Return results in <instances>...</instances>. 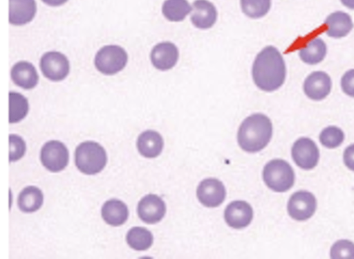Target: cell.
Returning a JSON list of instances; mask_svg holds the SVG:
<instances>
[{
    "instance_id": "ffe728a7",
    "label": "cell",
    "mask_w": 354,
    "mask_h": 259,
    "mask_svg": "<svg viewBox=\"0 0 354 259\" xmlns=\"http://www.w3.org/2000/svg\"><path fill=\"white\" fill-rule=\"evenodd\" d=\"M101 214L103 220L113 226L124 224L129 215L126 204L118 199L106 201L102 207Z\"/></svg>"
},
{
    "instance_id": "2e32d148",
    "label": "cell",
    "mask_w": 354,
    "mask_h": 259,
    "mask_svg": "<svg viewBox=\"0 0 354 259\" xmlns=\"http://www.w3.org/2000/svg\"><path fill=\"white\" fill-rule=\"evenodd\" d=\"M37 6L35 0H9V22L24 25L35 17Z\"/></svg>"
},
{
    "instance_id": "ba28073f",
    "label": "cell",
    "mask_w": 354,
    "mask_h": 259,
    "mask_svg": "<svg viewBox=\"0 0 354 259\" xmlns=\"http://www.w3.org/2000/svg\"><path fill=\"white\" fill-rule=\"evenodd\" d=\"M316 207L315 196L310 192L300 190L292 195L287 208L292 218L297 221H304L313 216Z\"/></svg>"
},
{
    "instance_id": "7a4b0ae2",
    "label": "cell",
    "mask_w": 354,
    "mask_h": 259,
    "mask_svg": "<svg viewBox=\"0 0 354 259\" xmlns=\"http://www.w3.org/2000/svg\"><path fill=\"white\" fill-rule=\"evenodd\" d=\"M272 135V125L270 118L263 114H254L241 124L237 140L242 150L257 152L263 150Z\"/></svg>"
},
{
    "instance_id": "d6a6232c",
    "label": "cell",
    "mask_w": 354,
    "mask_h": 259,
    "mask_svg": "<svg viewBox=\"0 0 354 259\" xmlns=\"http://www.w3.org/2000/svg\"><path fill=\"white\" fill-rule=\"evenodd\" d=\"M342 3L350 9H354V0H340Z\"/></svg>"
},
{
    "instance_id": "30bf717a",
    "label": "cell",
    "mask_w": 354,
    "mask_h": 259,
    "mask_svg": "<svg viewBox=\"0 0 354 259\" xmlns=\"http://www.w3.org/2000/svg\"><path fill=\"white\" fill-rule=\"evenodd\" d=\"M199 202L207 207H216L225 199L226 192L223 183L217 179L203 180L196 190Z\"/></svg>"
},
{
    "instance_id": "8992f818",
    "label": "cell",
    "mask_w": 354,
    "mask_h": 259,
    "mask_svg": "<svg viewBox=\"0 0 354 259\" xmlns=\"http://www.w3.org/2000/svg\"><path fill=\"white\" fill-rule=\"evenodd\" d=\"M68 149L59 141H48L41 150V161L50 172H57L64 169L68 164Z\"/></svg>"
},
{
    "instance_id": "6da1fadb",
    "label": "cell",
    "mask_w": 354,
    "mask_h": 259,
    "mask_svg": "<svg viewBox=\"0 0 354 259\" xmlns=\"http://www.w3.org/2000/svg\"><path fill=\"white\" fill-rule=\"evenodd\" d=\"M252 78L261 90L270 92L278 89L286 78V65L280 52L268 46L257 55L252 65Z\"/></svg>"
},
{
    "instance_id": "7402d4cb",
    "label": "cell",
    "mask_w": 354,
    "mask_h": 259,
    "mask_svg": "<svg viewBox=\"0 0 354 259\" xmlns=\"http://www.w3.org/2000/svg\"><path fill=\"white\" fill-rule=\"evenodd\" d=\"M326 45L321 38H315L299 50L300 59L306 64H316L322 62L326 55Z\"/></svg>"
},
{
    "instance_id": "ac0fdd59",
    "label": "cell",
    "mask_w": 354,
    "mask_h": 259,
    "mask_svg": "<svg viewBox=\"0 0 354 259\" xmlns=\"http://www.w3.org/2000/svg\"><path fill=\"white\" fill-rule=\"evenodd\" d=\"M324 24L326 34L333 38H341L347 35L353 27L351 17L342 11H337L329 15Z\"/></svg>"
},
{
    "instance_id": "3957f363",
    "label": "cell",
    "mask_w": 354,
    "mask_h": 259,
    "mask_svg": "<svg viewBox=\"0 0 354 259\" xmlns=\"http://www.w3.org/2000/svg\"><path fill=\"white\" fill-rule=\"evenodd\" d=\"M107 161L105 150L94 141L80 143L75 152V165L86 175H95L104 168Z\"/></svg>"
},
{
    "instance_id": "7c38bea8",
    "label": "cell",
    "mask_w": 354,
    "mask_h": 259,
    "mask_svg": "<svg viewBox=\"0 0 354 259\" xmlns=\"http://www.w3.org/2000/svg\"><path fill=\"white\" fill-rule=\"evenodd\" d=\"M332 82L330 76L324 71H314L305 79L304 91L310 99L321 100L330 92Z\"/></svg>"
},
{
    "instance_id": "4dcf8cb0",
    "label": "cell",
    "mask_w": 354,
    "mask_h": 259,
    "mask_svg": "<svg viewBox=\"0 0 354 259\" xmlns=\"http://www.w3.org/2000/svg\"><path fill=\"white\" fill-rule=\"evenodd\" d=\"M344 162L350 170L354 171V144L349 145L344 150Z\"/></svg>"
},
{
    "instance_id": "9a60e30c",
    "label": "cell",
    "mask_w": 354,
    "mask_h": 259,
    "mask_svg": "<svg viewBox=\"0 0 354 259\" xmlns=\"http://www.w3.org/2000/svg\"><path fill=\"white\" fill-rule=\"evenodd\" d=\"M191 21L201 29L211 28L217 19L215 6L207 0H196L192 6Z\"/></svg>"
},
{
    "instance_id": "8fae6325",
    "label": "cell",
    "mask_w": 354,
    "mask_h": 259,
    "mask_svg": "<svg viewBox=\"0 0 354 259\" xmlns=\"http://www.w3.org/2000/svg\"><path fill=\"white\" fill-rule=\"evenodd\" d=\"M166 213L164 201L158 195L149 194L142 197L138 205L139 217L147 224L160 222Z\"/></svg>"
},
{
    "instance_id": "d4e9b609",
    "label": "cell",
    "mask_w": 354,
    "mask_h": 259,
    "mask_svg": "<svg viewBox=\"0 0 354 259\" xmlns=\"http://www.w3.org/2000/svg\"><path fill=\"white\" fill-rule=\"evenodd\" d=\"M28 111L27 99L21 93H9V123H15L24 118Z\"/></svg>"
},
{
    "instance_id": "4316f807",
    "label": "cell",
    "mask_w": 354,
    "mask_h": 259,
    "mask_svg": "<svg viewBox=\"0 0 354 259\" xmlns=\"http://www.w3.org/2000/svg\"><path fill=\"white\" fill-rule=\"evenodd\" d=\"M344 139L343 131L335 126L324 128L319 134L321 143L328 148H335L340 145Z\"/></svg>"
},
{
    "instance_id": "83f0119b",
    "label": "cell",
    "mask_w": 354,
    "mask_h": 259,
    "mask_svg": "<svg viewBox=\"0 0 354 259\" xmlns=\"http://www.w3.org/2000/svg\"><path fill=\"white\" fill-rule=\"evenodd\" d=\"M330 258L335 259L354 258V243L347 240H340L330 249Z\"/></svg>"
},
{
    "instance_id": "1f68e13d",
    "label": "cell",
    "mask_w": 354,
    "mask_h": 259,
    "mask_svg": "<svg viewBox=\"0 0 354 259\" xmlns=\"http://www.w3.org/2000/svg\"><path fill=\"white\" fill-rule=\"evenodd\" d=\"M43 2L50 6H58L64 4L68 0H41Z\"/></svg>"
},
{
    "instance_id": "cb8c5ba5",
    "label": "cell",
    "mask_w": 354,
    "mask_h": 259,
    "mask_svg": "<svg viewBox=\"0 0 354 259\" xmlns=\"http://www.w3.org/2000/svg\"><path fill=\"white\" fill-rule=\"evenodd\" d=\"M127 244L133 249L144 251L149 249L153 243L151 233L143 227H133L127 234Z\"/></svg>"
},
{
    "instance_id": "603a6c76",
    "label": "cell",
    "mask_w": 354,
    "mask_h": 259,
    "mask_svg": "<svg viewBox=\"0 0 354 259\" xmlns=\"http://www.w3.org/2000/svg\"><path fill=\"white\" fill-rule=\"evenodd\" d=\"M191 11L187 0H165L162 6L163 15L171 21H183Z\"/></svg>"
},
{
    "instance_id": "52a82bcc",
    "label": "cell",
    "mask_w": 354,
    "mask_h": 259,
    "mask_svg": "<svg viewBox=\"0 0 354 259\" xmlns=\"http://www.w3.org/2000/svg\"><path fill=\"white\" fill-rule=\"evenodd\" d=\"M69 62L62 53L50 51L40 59V69L44 75L53 81L64 80L69 73Z\"/></svg>"
},
{
    "instance_id": "e0dca14e",
    "label": "cell",
    "mask_w": 354,
    "mask_h": 259,
    "mask_svg": "<svg viewBox=\"0 0 354 259\" xmlns=\"http://www.w3.org/2000/svg\"><path fill=\"white\" fill-rule=\"evenodd\" d=\"M11 78L15 84L25 89L34 88L38 82V75L35 66L26 61L16 63L11 69Z\"/></svg>"
},
{
    "instance_id": "484cf974",
    "label": "cell",
    "mask_w": 354,
    "mask_h": 259,
    "mask_svg": "<svg viewBox=\"0 0 354 259\" xmlns=\"http://www.w3.org/2000/svg\"><path fill=\"white\" fill-rule=\"evenodd\" d=\"M243 12L252 19L265 16L271 6V0H241Z\"/></svg>"
},
{
    "instance_id": "9c48e42d",
    "label": "cell",
    "mask_w": 354,
    "mask_h": 259,
    "mask_svg": "<svg viewBox=\"0 0 354 259\" xmlns=\"http://www.w3.org/2000/svg\"><path fill=\"white\" fill-rule=\"evenodd\" d=\"M292 157L302 169L310 170L315 167L319 159V151L315 143L308 138H300L292 148Z\"/></svg>"
},
{
    "instance_id": "f1b7e54d",
    "label": "cell",
    "mask_w": 354,
    "mask_h": 259,
    "mask_svg": "<svg viewBox=\"0 0 354 259\" xmlns=\"http://www.w3.org/2000/svg\"><path fill=\"white\" fill-rule=\"evenodd\" d=\"M9 161H16L25 154L26 146L21 137L16 134L9 135Z\"/></svg>"
},
{
    "instance_id": "f546056e",
    "label": "cell",
    "mask_w": 354,
    "mask_h": 259,
    "mask_svg": "<svg viewBox=\"0 0 354 259\" xmlns=\"http://www.w3.org/2000/svg\"><path fill=\"white\" fill-rule=\"evenodd\" d=\"M341 87L344 93L354 98V69L347 71L342 75Z\"/></svg>"
},
{
    "instance_id": "4fadbf2b",
    "label": "cell",
    "mask_w": 354,
    "mask_h": 259,
    "mask_svg": "<svg viewBox=\"0 0 354 259\" xmlns=\"http://www.w3.org/2000/svg\"><path fill=\"white\" fill-rule=\"evenodd\" d=\"M253 217L251 206L245 201L230 203L224 213L226 223L232 228L242 229L248 226Z\"/></svg>"
},
{
    "instance_id": "44dd1931",
    "label": "cell",
    "mask_w": 354,
    "mask_h": 259,
    "mask_svg": "<svg viewBox=\"0 0 354 259\" xmlns=\"http://www.w3.org/2000/svg\"><path fill=\"white\" fill-rule=\"evenodd\" d=\"M42 192L37 187L30 186L22 190L18 197L17 204L23 212L32 213L40 208L43 204Z\"/></svg>"
},
{
    "instance_id": "277c9868",
    "label": "cell",
    "mask_w": 354,
    "mask_h": 259,
    "mask_svg": "<svg viewBox=\"0 0 354 259\" xmlns=\"http://www.w3.org/2000/svg\"><path fill=\"white\" fill-rule=\"evenodd\" d=\"M263 179L271 190L275 192H285L293 186L295 174L288 162L282 159H274L265 166Z\"/></svg>"
},
{
    "instance_id": "d6986e66",
    "label": "cell",
    "mask_w": 354,
    "mask_h": 259,
    "mask_svg": "<svg viewBox=\"0 0 354 259\" xmlns=\"http://www.w3.org/2000/svg\"><path fill=\"white\" fill-rule=\"evenodd\" d=\"M137 148L145 157L154 158L158 156L163 148L161 135L153 130H147L140 134L137 141Z\"/></svg>"
},
{
    "instance_id": "5b68a950",
    "label": "cell",
    "mask_w": 354,
    "mask_h": 259,
    "mask_svg": "<svg viewBox=\"0 0 354 259\" xmlns=\"http://www.w3.org/2000/svg\"><path fill=\"white\" fill-rule=\"evenodd\" d=\"M127 62V54L120 46L107 45L100 49L95 57L97 69L106 75H113L120 71Z\"/></svg>"
},
{
    "instance_id": "5bb4252c",
    "label": "cell",
    "mask_w": 354,
    "mask_h": 259,
    "mask_svg": "<svg viewBox=\"0 0 354 259\" xmlns=\"http://www.w3.org/2000/svg\"><path fill=\"white\" fill-rule=\"evenodd\" d=\"M178 48L169 42L156 44L150 54L152 64L160 71H167L173 68L178 60Z\"/></svg>"
}]
</instances>
